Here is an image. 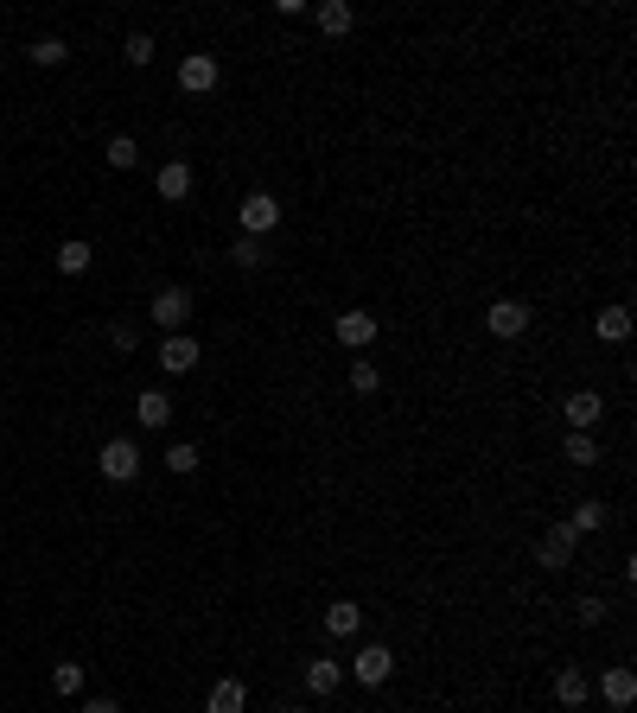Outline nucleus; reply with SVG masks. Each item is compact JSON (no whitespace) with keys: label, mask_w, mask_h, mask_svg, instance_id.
Here are the masks:
<instances>
[{"label":"nucleus","mask_w":637,"mask_h":713,"mask_svg":"<svg viewBox=\"0 0 637 713\" xmlns=\"http://www.w3.org/2000/svg\"><path fill=\"white\" fill-rule=\"evenodd\" d=\"M83 713H122V707H115L109 694H90V701H83Z\"/></svg>","instance_id":"2f4dec72"},{"label":"nucleus","mask_w":637,"mask_h":713,"mask_svg":"<svg viewBox=\"0 0 637 713\" xmlns=\"http://www.w3.org/2000/svg\"><path fill=\"white\" fill-rule=\"evenodd\" d=\"M236 217H243V236H255V242H262L268 230H281V198H274V191H249V198H243V211H236Z\"/></svg>","instance_id":"20e7f679"},{"label":"nucleus","mask_w":637,"mask_h":713,"mask_svg":"<svg viewBox=\"0 0 637 713\" xmlns=\"http://www.w3.org/2000/svg\"><path fill=\"white\" fill-rule=\"evenodd\" d=\"M134 414H141V427H166V421H172V395H166V389H141Z\"/></svg>","instance_id":"aec40b11"},{"label":"nucleus","mask_w":637,"mask_h":713,"mask_svg":"<svg viewBox=\"0 0 637 713\" xmlns=\"http://www.w3.org/2000/svg\"><path fill=\"white\" fill-rule=\"evenodd\" d=\"M574 548H580V535H574V529H567V523H548L542 548H536V561L561 573V567H574Z\"/></svg>","instance_id":"9d476101"},{"label":"nucleus","mask_w":637,"mask_h":713,"mask_svg":"<svg viewBox=\"0 0 637 713\" xmlns=\"http://www.w3.org/2000/svg\"><path fill=\"white\" fill-rule=\"evenodd\" d=\"M561 414H567V433H593L599 421H606V395H599V389H574L561 402Z\"/></svg>","instance_id":"39448f33"},{"label":"nucleus","mask_w":637,"mask_h":713,"mask_svg":"<svg viewBox=\"0 0 637 713\" xmlns=\"http://www.w3.org/2000/svg\"><path fill=\"white\" fill-rule=\"evenodd\" d=\"M198 357H204V351H198V338H192V332H172V338L160 344V370H166V376H192V370H198Z\"/></svg>","instance_id":"1a4fd4ad"},{"label":"nucleus","mask_w":637,"mask_h":713,"mask_svg":"<svg viewBox=\"0 0 637 713\" xmlns=\"http://www.w3.org/2000/svg\"><path fill=\"white\" fill-rule=\"evenodd\" d=\"M351 675H357L364 688H383L389 675H395V650H389V643H364V650L351 656Z\"/></svg>","instance_id":"423d86ee"},{"label":"nucleus","mask_w":637,"mask_h":713,"mask_svg":"<svg viewBox=\"0 0 637 713\" xmlns=\"http://www.w3.org/2000/svg\"><path fill=\"white\" fill-rule=\"evenodd\" d=\"M281 713H306V707H281Z\"/></svg>","instance_id":"473e14b6"},{"label":"nucleus","mask_w":637,"mask_h":713,"mask_svg":"<svg viewBox=\"0 0 637 713\" xmlns=\"http://www.w3.org/2000/svg\"><path fill=\"white\" fill-rule=\"evenodd\" d=\"M166 472H179V478L198 472V446H192V440H172V446H166Z\"/></svg>","instance_id":"a878e982"},{"label":"nucleus","mask_w":637,"mask_h":713,"mask_svg":"<svg viewBox=\"0 0 637 713\" xmlns=\"http://www.w3.org/2000/svg\"><path fill=\"white\" fill-rule=\"evenodd\" d=\"M153 191H160L166 204H185L192 198V160H166L160 172H153Z\"/></svg>","instance_id":"9b49d317"},{"label":"nucleus","mask_w":637,"mask_h":713,"mask_svg":"<svg viewBox=\"0 0 637 713\" xmlns=\"http://www.w3.org/2000/svg\"><path fill=\"white\" fill-rule=\"evenodd\" d=\"M90 262H96V249H90L83 236H71V242L58 249V274H90Z\"/></svg>","instance_id":"5701e85b"},{"label":"nucleus","mask_w":637,"mask_h":713,"mask_svg":"<svg viewBox=\"0 0 637 713\" xmlns=\"http://www.w3.org/2000/svg\"><path fill=\"white\" fill-rule=\"evenodd\" d=\"M249 707V688H243V675H223V682L204 694V713H243Z\"/></svg>","instance_id":"2eb2a0df"},{"label":"nucleus","mask_w":637,"mask_h":713,"mask_svg":"<svg viewBox=\"0 0 637 713\" xmlns=\"http://www.w3.org/2000/svg\"><path fill=\"white\" fill-rule=\"evenodd\" d=\"M325 631H332V637H357V631H364V605H357V599H332V605H325Z\"/></svg>","instance_id":"dca6fc26"},{"label":"nucleus","mask_w":637,"mask_h":713,"mask_svg":"<svg viewBox=\"0 0 637 713\" xmlns=\"http://www.w3.org/2000/svg\"><path fill=\"white\" fill-rule=\"evenodd\" d=\"M599 701H606V707H631L637 701V675L625 663H612L606 675H599Z\"/></svg>","instance_id":"4468645a"},{"label":"nucleus","mask_w":637,"mask_h":713,"mask_svg":"<svg viewBox=\"0 0 637 713\" xmlns=\"http://www.w3.org/2000/svg\"><path fill=\"white\" fill-rule=\"evenodd\" d=\"M147 319L160 325L166 338L185 332V325H192V287H160V293H153V306H147Z\"/></svg>","instance_id":"f03ea898"},{"label":"nucleus","mask_w":637,"mask_h":713,"mask_svg":"<svg viewBox=\"0 0 637 713\" xmlns=\"http://www.w3.org/2000/svg\"><path fill=\"white\" fill-rule=\"evenodd\" d=\"M313 20H319L325 39H344V32L357 26V7H351V0H325V7H313Z\"/></svg>","instance_id":"f3484780"},{"label":"nucleus","mask_w":637,"mask_h":713,"mask_svg":"<svg viewBox=\"0 0 637 713\" xmlns=\"http://www.w3.org/2000/svg\"><path fill=\"white\" fill-rule=\"evenodd\" d=\"M555 701H561V707H587V701H593V675L580 669V663H567V669L555 675Z\"/></svg>","instance_id":"f8f14e48"},{"label":"nucleus","mask_w":637,"mask_h":713,"mask_svg":"<svg viewBox=\"0 0 637 713\" xmlns=\"http://www.w3.org/2000/svg\"><path fill=\"white\" fill-rule=\"evenodd\" d=\"M230 262H236V268H262V262H268V249H262V242H255V236H236Z\"/></svg>","instance_id":"cd10ccee"},{"label":"nucleus","mask_w":637,"mask_h":713,"mask_svg":"<svg viewBox=\"0 0 637 713\" xmlns=\"http://www.w3.org/2000/svg\"><path fill=\"white\" fill-rule=\"evenodd\" d=\"M593 332H599V344H625L631 338V306H599Z\"/></svg>","instance_id":"6ab92c4d"},{"label":"nucleus","mask_w":637,"mask_h":713,"mask_svg":"<svg viewBox=\"0 0 637 713\" xmlns=\"http://www.w3.org/2000/svg\"><path fill=\"white\" fill-rule=\"evenodd\" d=\"M351 389L357 395H376V389H383V370H376L370 357H351Z\"/></svg>","instance_id":"393cba45"},{"label":"nucleus","mask_w":637,"mask_h":713,"mask_svg":"<svg viewBox=\"0 0 637 713\" xmlns=\"http://www.w3.org/2000/svg\"><path fill=\"white\" fill-rule=\"evenodd\" d=\"M51 688H58V694H83V663H51Z\"/></svg>","instance_id":"bb28decb"},{"label":"nucleus","mask_w":637,"mask_h":713,"mask_svg":"<svg viewBox=\"0 0 637 713\" xmlns=\"http://www.w3.org/2000/svg\"><path fill=\"white\" fill-rule=\"evenodd\" d=\"M574 618H580V624H587V631H593V624H606V618H612V605L593 593V599H580V605H574Z\"/></svg>","instance_id":"c756f323"},{"label":"nucleus","mask_w":637,"mask_h":713,"mask_svg":"<svg viewBox=\"0 0 637 713\" xmlns=\"http://www.w3.org/2000/svg\"><path fill=\"white\" fill-rule=\"evenodd\" d=\"M96 472L109 478V484H134V478H141V446H134L128 433L102 440V452H96Z\"/></svg>","instance_id":"f257e3e1"},{"label":"nucleus","mask_w":637,"mask_h":713,"mask_svg":"<svg viewBox=\"0 0 637 713\" xmlns=\"http://www.w3.org/2000/svg\"><path fill=\"white\" fill-rule=\"evenodd\" d=\"M561 459L587 472V465H599V440H593V433H567V440H561Z\"/></svg>","instance_id":"4be33fe9"},{"label":"nucleus","mask_w":637,"mask_h":713,"mask_svg":"<svg viewBox=\"0 0 637 713\" xmlns=\"http://www.w3.org/2000/svg\"><path fill=\"white\" fill-rule=\"evenodd\" d=\"M338 682H344V663H332V656H306V694H313V701L338 694Z\"/></svg>","instance_id":"ddd939ff"},{"label":"nucleus","mask_w":637,"mask_h":713,"mask_svg":"<svg viewBox=\"0 0 637 713\" xmlns=\"http://www.w3.org/2000/svg\"><path fill=\"white\" fill-rule=\"evenodd\" d=\"M109 344H115V351H134V344H141V332L122 319V325H109Z\"/></svg>","instance_id":"7c9ffc66"},{"label":"nucleus","mask_w":637,"mask_h":713,"mask_svg":"<svg viewBox=\"0 0 637 713\" xmlns=\"http://www.w3.org/2000/svg\"><path fill=\"white\" fill-rule=\"evenodd\" d=\"M332 332H338L344 351H370V344H376V312L370 306H344L332 319Z\"/></svg>","instance_id":"7ed1b4c3"},{"label":"nucleus","mask_w":637,"mask_h":713,"mask_svg":"<svg viewBox=\"0 0 637 713\" xmlns=\"http://www.w3.org/2000/svg\"><path fill=\"white\" fill-rule=\"evenodd\" d=\"M485 332H491V338H523V332H529V306H523V300L485 306Z\"/></svg>","instance_id":"6e6552de"},{"label":"nucleus","mask_w":637,"mask_h":713,"mask_svg":"<svg viewBox=\"0 0 637 713\" xmlns=\"http://www.w3.org/2000/svg\"><path fill=\"white\" fill-rule=\"evenodd\" d=\"M26 58L39 64V71H51V64L71 58V45H64V39H32V45H26Z\"/></svg>","instance_id":"b1692460"},{"label":"nucleus","mask_w":637,"mask_h":713,"mask_svg":"<svg viewBox=\"0 0 637 713\" xmlns=\"http://www.w3.org/2000/svg\"><path fill=\"white\" fill-rule=\"evenodd\" d=\"M179 90L185 96H211L217 90V58L211 51H185L179 58Z\"/></svg>","instance_id":"0eeeda50"},{"label":"nucleus","mask_w":637,"mask_h":713,"mask_svg":"<svg viewBox=\"0 0 637 713\" xmlns=\"http://www.w3.org/2000/svg\"><path fill=\"white\" fill-rule=\"evenodd\" d=\"M122 58L134 64V71H147V64H153V39H147V32H128V45H122Z\"/></svg>","instance_id":"c85d7f7f"},{"label":"nucleus","mask_w":637,"mask_h":713,"mask_svg":"<svg viewBox=\"0 0 637 713\" xmlns=\"http://www.w3.org/2000/svg\"><path fill=\"white\" fill-rule=\"evenodd\" d=\"M606 523H612V510H606L599 497H580V503H574V516H567V529H574V535H599Z\"/></svg>","instance_id":"a211bd4d"},{"label":"nucleus","mask_w":637,"mask_h":713,"mask_svg":"<svg viewBox=\"0 0 637 713\" xmlns=\"http://www.w3.org/2000/svg\"><path fill=\"white\" fill-rule=\"evenodd\" d=\"M102 160H109L115 172H134V166H141V141H134V134H109V147H102Z\"/></svg>","instance_id":"412c9836"}]
</instances>
